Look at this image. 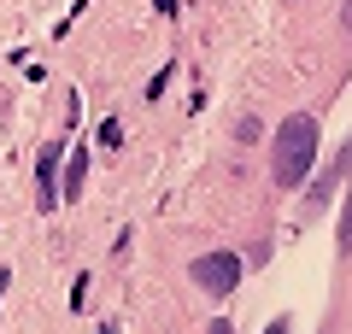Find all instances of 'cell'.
Returning <instances> with one entry per match:
<instances>
[{"instance_id": "obj_1", "label": "cell", "mask_w": 352, "mask_h": 334, "mask_svg": "<svg viewBox=\"0 0 352 334\" xmlns=\"http://www.w3.org/2000/svg\"><path fill=\"white\" fill-rule=\"evenodd\" d=\"M311 159H317V118L311 111H294L276 124V147H270V170H276L282 188H300L311 176Z\"/></svg>"}, {"instance_id": "obj_2", "label": "cell", "mask_w": 352, "mask_h": 334, "mask_svg": "<svg viewBox=\"0 0 352 334\" xmlns=\"http://www.w3.org/2000/svg\"><path fill=\"white\" fill-rule=\"evenodd\" d=\"M194 282H200L212 299L235 293V287H241V258H235V252H200V258H194Z\"/></svg>"}, {"instance_id": "obj_3", "label": "cell", "mask_w": 352, "mask_h": 334, "mask_svg": "<svg viewBox=\"0 0 352 334\" xmlns=\"http://www.w3.org/2000/svg\"><path fill=\"white\" fill-rule=\"evenodd\" d=\"M53 170H59V147L41 153V170H36V205H41V211L59 205V182H53Z\"/></svg>"}, {"instance_id": "obj_4", "label": "cell", "mask_w": 352, "mask_h": 334, "mask_svg": "<svg viewBox=\"0 0 352 334\" xmlns=\"http://www.w3.org/2000/svg\"><path fill=\"white\" fill-rule=\"evenodd\" d=\"M82 176H88V153L76 147L71 164H65V194H59V199H76V194H82Z\"/></svg>"}, {"instance_id": "obj_5", "label": "cell", "mask_w": 352, "mask_h": 334, "mask_svg": "<svg viewBox=\"0 0 352 334\" xmlns=\"http://www.w3.org/2000/svg\"><path fill=\"white\" fill-rule=\"evenodd\" d=\"M340 170H352V141H346V153H340V164H335V170H329V176H323V182H317V194H311V199H323V194H329V188H335V182H340Z\"/></svg>"}, {"instance_id": "obj_6", "label": "cell", "mask_w": 352, "mask_h": 334, "mask_svg": "<svg viewBox=\"0 0 352 334\" xmlns=\"http://www.w3.org/2000/svg\"><path fill=\"white\" fill-rule=\"evenodd\" d=\"M340 252H352V182H346V205H340Z\"/></svg>"}, {"instance_id": "obj_7", "label": "cell", "mask_w": 352, "mask_h": 334, "mask_svg": "<svg viewBox=\"0 0 352 334\" xmlns=\"http://www.w3.org/2000/svg\"><path fill=\"white\" fill-rule=\"evenodd\" d=\"M118 141H124V124H118V118H106V124H100V147H118Z\"/></svg>"}, {"instance_id": "obj_8", "label": "cell", "mask_w": 352, "mask_h": 334, "mask_svg": "<svg viewBox=\"0 0 352 334\" xmlns=\"http://www.w3.org/2000/svg\"><path fill=\"white\" fill-rule=\"evenodd\" d=\"M164 88H170V65H164V71H159V76H153V82H147V100H159Z\"/></svg>"}, {"instance_id": "obj_9", "label": "cell", "mask_w": 352, "mask_h": 334, "mask_svg": "<svg viewBox=\"0 0 352 334\" xmlns=\"http://www.w3.org/2000/svg\"><path fill=\"white\" fill-rule=\"evenodd\" d=\"M153 6H159V12H164V18H176V0H153Z\"/></svg>"}, {"instance_id": "obj_10", "label": "cell", "mask_w": 352, "mask_h": 334, "mask_svg": "<svg viewBox=\"0 0 352 334\" xmlns=\"http://www.w3.org/2000/svg\"><path fill=\"white\" fill-rule=\"evenodd\" d=\"M264 334H288V317H276V322H270V329H264Z\"/></svg>"}, {"instance_id": "obj_11", "label": "cell", "mask_w": 352, "mask_h": 334, "mask_svg": "<svg viewBox=\"0 0 352 334\" xmlns=\"http://www.w3.org/2000/svg\"><path fill=\"white\" fill-rule=\"evenodd\" d=\"M6 287H12V276H6V270H0V293H6Z\"/></svg>"}, {"instance_id": "obj_12", "label": "cell", "mask_w": 352, "mask_h": 334, "mask_svg": "<svg viewBox=\"0 0 352 334\" xmlns=\"http://www.w3.org/2000/svg\"><path fill=\"white\" fill-rule=\"evenodd\" d=\"M340 18H346V30H352V0H346V12H340Z\"/></svg>"}]
</instances>
